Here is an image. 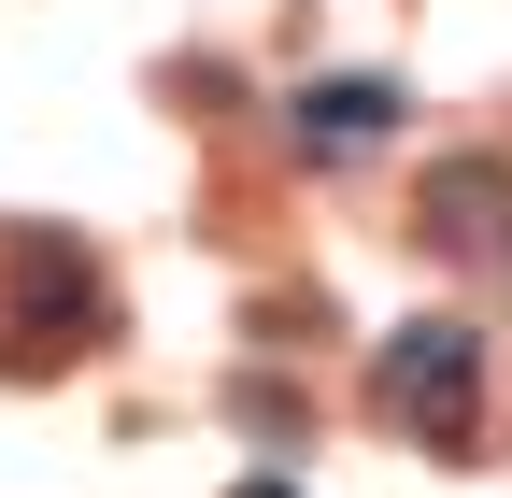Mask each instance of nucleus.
<instances>
[{
	"label": "nucleus",
	"instance_id": "1",
	"mask_svg": "<svg viewBox=\"0 0 512 498\" xmlns=\"http://www.w3.org/2000/svg\"><path fill=\"white\" fill-rule=\"evenodd\" d=\"M370 413L399 427V442L456 456L470 427H484V328H456V314H413V328H384V342H370Z\"/></svg>",
	"mask_w": 512,
	"mask_h": 498
},
{
	"label": "nucleus",
	"instance_id": "2",
	"mask_svg": "<svg viewBox=\"0 0 512 498\" xmlns=\"http://www.w3.org/2000/svg\"><path fill=\"white\" fill-rule=\"evenodd\" d=\"M427 242L470 271H512V157H441L427 171Z\"/></svg>",
	"mask_w": 512,
	"mask_h": 498
},
{
	"label": "nucleus",
	"instance_id": "3",
	"mask_svg": "<svg viewBox=\"0 0 512 498\" xmlns=\"http://www.w3.org/2000/svg\"><path fill=\"white\" fill-rule=\"evenodd\" d=\"M384 129H399V86H384V72H328V86L285 100V143H299L313 171H356Z\"/></svg>",
	"mask_w": 512,
	"mask_h": 498
},
{
	"label": "nucleus",
	"instance_id": "4",
	"mask_svg": "<svg viewBox=\"0 0 512 498\" xmlns=\"http://www.w3.org/2000/svg\"><path fill=\"white\" fill-rule=\"evenodd\" d=\"M228 498H299V484H228Z\"/></svg>",
	"mask_w": 512,
	"mask_h": 498
}]
</instances>
